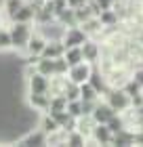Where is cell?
Returning <instances> with one entry per match:
<instances>
[{"mask_svg": "<svg viewBox=\"0 0 143 147\" xmlns=\"http://www.w3.org/2000/svg\"><path fill=\"white\" fill-rule=\"evenodd\" d=\"M101 99H105L107 103L114 107L116 113H124L133 107V101H131V95L122 88V86H110L105 92H103V97Z\"/></svg>", "mask_w": 143, "mask_h": 147, "instance_id": "obj_1", "label": "cell"}, {"mask_svg": "<svg viewBox=\"0 0 143 147\" xmlns=\"http://www.w3.org/2000/svg\"><path fill=\"white\" fill-rule=\"evenodd\" d=\"M11 38H13V49L25 53L30 38L34 34V23H21V21H11Z\"/></svg>", "mask_w": 143, "mask_h": 147, "instance_id": "obj_2", "label": "cell"}, {"mask_svg": "<svg viewBox=\"0 0 143 147\" xmlns=\"http://www.w3.org/2000/svg\"><path fill=\"white\" fill-rule=\"evenodd\" d=\"M63 44L65 49H70V46H82L86 40H88V34L80 28V25H72V28H65L63 32Z\"/></svg>", "mask_w": 143, "mask_h": 147, "instance_id": "obj_3", "label": "cell"}, {"mask_svg": "<svg viewBox=\"0 0 143 147\" xmlns=\"http://www.w3.org/2000/svg\"><path fill=\"white\" fill-rule=\"evenodd\" d=\"M46 40L40 32L36 30L32 34V38H30V42H28V46H25V55L30 57V61H36L38 57H42V53H44V46H46Z\"/></svg>", "mask_w": 143, "mask_h": 147, "instance_id": "obj_4", "label": "cell"}, {"mask_svg": "<svg viewBox=\"0 0 143 147\" xmlns=\"http://www.w3.org/2000/svg\"><path fill=\"white\" fill-rule=\"evenodd\" d=\"M88 143H93V145H112L114 143V132H112V128L107 124H95Z\"/></svg>", "mask_w": 143, "mask_h": 147, "instance_id": "obj_5", "label": "cell"}, {"mask_svg": "<svg viewBox=\"0 0 143 147\" xmlns=\"http://www.w3.org/2000/svg\"><path fill=\"white\" fill-rule=\"evenodd\" d=\"M91 74H93V63L82 61L78 65H72L70 71H67V78H70L72 82H76V84H84V82H88Z\"/></svg>", "mask_w": 143, "mask_h": 147, "instance_id": "obj_6", "label": "cell"}, {"mask_svg": "<svg viewBox=\"0 0 143 147\" xmlns=\"http://www.w3.org/2000/svg\"><path fill=\"white\" fill-rule=\"evenodd\" d=\"M114 116H116V111H114V107L105 101V99H99V101L95 103V109H93V120H95L97 124H107Z\"/></svg>", "mask_w": 143, "mask_h": 147, "instance_id": "obj_7", "label": "cell"}, {"mask_svg": "<svg viewBox=\"0 0 143 147\" xmlns=\"http://www.w3.org/2000/svg\"><path fill=\"white\" fill-rule=\"evenodd\" d=\"M82 55H84V61L93 63V65H99L101 55H103V49H101L99 42H95L93 38H88L86 42L82 44Z\"/></svg>", "mask_w": 143, "mask_h": 147, "instance_id": "obj_8", "label": "cell"}, {"mask_svg": "<svg viewBox=\"0 0 143 147\" xmlns=\"http://www.w3.org/2000/svg\"><path fill=\"white\" fill-rule=\"evenodd\" d=\"M28 105L34 111H49V107H51V95H49V92H30L28 90Z\"/></svg>", "mask_w": 143, "mask_h": 147, "instance_id": "obj_9", "label": "cell"}, {"mask_svg": "<svg viewBox=\"0 0 143 147\" xmlns=\"http://www.w3.org/2000/svg\"><path fill=\"white\" fill-rule=\"evenodd\" d=\"M38 6H42V4H38V2H25L21 9H19L15 15L11 17V21H21V23H34V19H36V9Z\"/></svg>", "mask_w": 143, "mask_h": 147, "instance_id": "obj_10", "label": "cell"}, {"mask_svg": "<svg viewBox=\"0 0 143 147\" xmlns=\"http://www.w3.org/2000/svg\"><path fill=\"white\" fill-rule=\"evenodd\" d=\"M51 88V78L44 74H32L28 76V90L30 92H49Z\"/></svg>", "mask_w": 143, "mask_h": 147, "instance_id": "obj_11", "label": "cell"}, {"mask_svg": "<svg viewBox=\"0 0 143 147\" xmlns=\"http://www.w3.org/2000/svg\"><path fill=\"white\" fill-rule=\"evenodd\" d=\"M88 82H91L95 88H97L101 92V97H103V92L110 88V82H107V78H105V74L101 71L99 65H93V74H91V78H88Z\"/></svg>", "mask_w": 143, "mask_h": 147, "instance_id": "obj_12", "label": "cell"}, {"mask_svg": "<svg viewBox=\"0 0 143 147\" xmlns=\"http://www.w3.org/2000/svg\"><path fill=\"white\" fill-rule=\"evenodd\" d=\"M17 143H19V145H46V132H44L42 128L30 130L25 137L17 139Z\"/></svg>", "mask_w": 143, "mask_h": 147, "instance_id": "obj_13", "label": "cell"}, {"mask_svg": "<svg viewBox=\"0 0 143 147\" xmlns=\"http://www.w3.org/2000/svg\"><path fill=\"white\" fill-rule=\"evenodd\" d=\"M63 55H65V44H63V40H49V42H46L42 57L57 59V57H63Z\"/></svg>", "mask_w": 143, "mask_h": 147, "instance_id": "obj_14", "label": "cell"}, {"mask_svg": "<svg viewBox=\"0 0 143 147\" xmlns=\"http://www.w3.org/2000/svg\"><path fill=\"white\" fill-rule=\"evenodd\" d=\"M80 28H82L86 34H88V38L103 34V23L99 21V17H91V19H86L84 23H80Z\"/></svg>", "mask_w": 143, "mask_h": 147, "instance_id": "obj_15", "label": "cell"}, {"mask_svg": "<svg viewBox=\"0 0 143 147\" xmlns=\"http://www.w3.org/2000/svg\"><path fill=\"white\" fill-rule=\"evenodd\" d=\"M36 71H38V74H44V76H49V78H53V76H55V59L38 57V59H36Z\"/></svg>", "mask_w": 143, "mask_h": 147, "instance_id": "obj_16", "label": "cell"}, {"mask_svg": "<svg viewBox=\"0 0 143 147\" xmlns=\"http://www.w3.org/2000/svg\"><path fill=\"white\" fill-rule=\"evenodd\" d=\"M38 128H42V130L46 132V135H51V132L59 130L61 126H59V122H57V120H55V118L51 116L49 111H44V116H42V118L38 120Z\"/></svg>", "mask_w": 143, "mask_h": 147, "instance_id": "obj_17", "label": "cell"}, {"mask_svg": "<svg viewBox=\"0 0 143 147\" xmlns=\"http://www.w3.org/2000/svg\"><path fill=\"white\" fill-rule=\"evenodd\" d=\"M80 99H82V101H99L101 92L95 88L91 82H84V84H80Z\"/></svg>", "mask_w": 143, "mask_h": 147, "instance_id": "obj_18", "label": "cell"}, {"mask_svg": "<svg viewBox=\"0 0 143 147\" xmlns=\"http://www.w3.org/2000/svg\"><path fill=\"white\" fill-rule=\"evenodd\" d=\"M97 17L103 23V28H116L118 25V11H114V9H103Z\"/></svg>", "mask_w": 143, "mask_h": 147, "instance_id": "obj_19", "label": "cell"}, {"mask_svg": "<svg viewBox=\"0 0 143 147\" xmlns=\"http://www.w3.org/2000/svg\"><path fill=\"white\" fill-rule=\"evenodd\" d=\"M65 61L70 63V67L72 65H78V63H82L84 61V55H82V46H70V49H65Z\"/></svg>", "mask_w": 143, "mask_h": 147, "instance_id": "obj_20", "label": "cell"}, {"mask_svg": "<svg viewBox=\"0 0 143 147\" xmlns=\"http://www.w3.org/2000/svg\"><path fill=\"white\" fill-rule=\"evenodd\" d=\"M57 21L63 25V28H72V25H78V19H76V11L67 6L65 11H61L57 15Z\"/></svg>", "mask_w": 143, "mask_h": 147, "instance_id": "obj_21", "label": "cell"}, {"mask_svg": "<svg viewBox=\"0 0 143 147\" xmlns=\"http://www.w3.org/2000/svg\"><path fill=\"white\" fill-rule=\"evenodd\" d=\"M95 120H93V116H80L78 118V122H76V128L82 132V135H86L88 139H91V132H93V128H95Z\"/></svg>", "mask_w": 143, "mask_h": 147, "instance_id": "obj_22", "label": "cell"}, {"mask_svg": "<svg viewBox=\"0 0 143 147\" xmlns=\"http://www.w3.org/2000/svg\"><path fill=\"white\" fill-rule=\"evenodd\" d=\"M88 143V137L86 135H82L78 128H74V130H70L67 132V145H74V147H82V145H86Z\"/></svg>", "mask_w": 143, "mask_h": 147, "instance_id": "obj_23", "label": "cell"}, {"mask_svg": "<svg viewBox=\"0 0 143 147\" xmlns=\"http://www.w3.org/2000/svg\"><path fill=\"white\" fill-rule=\"evenodd\" d=\"M67 109V99L63 95H51V107L49 111H63Z\"/></svg>", "mask_w": 143, "mask_h": 147, "instance_id": "obj_24", "label": "cell"}, {"mask_svg": "<svg viewBox=\"0 0 143 147\" xmlns=\"http://www.w3.org/2000/svg\"><path fill=\"white\" fill-rule=\"evenodd\" d=\"M63 97L67 99V101H76V99H80V84H76V82H67V86H65V90H63Z\"/></svg>", "mask_w": 143, "mask_h": 147, "instance_id": "obj_25", "label": "cell"}, {"mask_svg": "<svg viewBox=\"0 0 143 147\" xmlns=\"http://www.w3.org/2000/svg\"><path fill=\"white\" fill-rule=\"evenodd\" d=\"M23 4H25V0H4V15L11 19Z\"/></svg>", "mask_w": 143, "mask_h": 147, "instance_id": "obj_26", "label": "cell"}, {"mask_svg": "<svg viewBox=\"0 0 143 147\" xmlns=\"http://www.w3.org/2000/svg\"><path fill=\"white\" fill-rule=\"evenodd\" d=\"M13 49V38H11V30L0 28V51L6 53Z\"/></svg>", "mask_w": 143, "mask_h": 147, "instance_id": "obj_27", "label": "cell"}, {"mask_svg": "<svg viewBox=\"0 0 143 147\" xmlns=\"http://www.w3.org/2000/svg\"><path fill=\"white\" fill-rule=\"evenodd\" d=\"M107 126L112 128L114 135H116V132H120L122 128H128V126H126V120H124V116H122V113H116L110 122H107Z\"/></svg>", "mask_w": 143, "mask_h": 147, "instance_id": "obj_28", "label": "cell"}, {"mask_svg": "<svg viewBox=\"0 0 143 147\" xmlns=\"http://www.w3.org/2000/svg\"><path fill=\"white\" fill-rule=\"evenodd\" d=\"M70 71V63L65 61V57H57L55 59V76H67Z\"/></svg>", "mask_w": 143, "mask_h": 147, "instance_id": "obj_29", "label": "cell"}, {"mask_svg": "<svg viewBox=\"0 0 143 147\" xmlns=\"http://www.w3.org/2000/svg\"><path fill=\"white\" fill-rule=\"evenodd\" d=\"M67 111H70L74 118H80V116H82V101H80V99H76V101H67Z\"/></svg>", "mask_w": 143, "mask_h": 147, "instance_id": "obj_30", "label": "cell"}, {"mask_svg": "<svg viewBox=\"0 0 143 147\" xmlns=\"http://www.w3.org/2000/svg\"><path fill=\"white\" fill-rule=\"evenodd\" d=\"M80 101H82V99H80ZM95 103L97 101H82V116H93Z\"/></svg>", "mask_w": 143, "mask_h": 147, "instance_id": "obj_31", "label": "cell"}, {"mask_svg": "<svg viewBox=\"0 0 143 147\" xmlns=\"http://www.w3.org/2000/svg\"><path fill=\"white\" fill-rule=\"evenodd\" d=\"M131 78H133L135 82H137L141 88H143V69H135V71L131 74Z\"/></svg>", "mask_w": 143, "mask_h": 147, "instance_id": "obj_32", "label": "cell"}, {"mask_svg": "<svg viewBox=\"0 0 143 147\" xmlns=\"http://www.w3.org/2000/svg\"><path fill=\"white\" fill-rule=\"evenodd\" d=\"M99 6H101V11L103 9H114V4H116V0H95Z\"/></svg>", "mask_w": 143, "mask_h": 147, "instance_id": "obj_33", "label": "cell"}, {"mask_svg": "<svg viewBox=\"0 0 143 147\" xmlns=\"http://www.w3.org/2000/svg\"><path fill=\"white\" fill-rule=\"evenodd\" d=\"M67 4H70V9H78V6L88 4V0H67Z\"/></svg>", "mask_w": 143, "mask_h": 147, "instance_id": "obj_34", "label": "cell"}, {"mask_svg": "<svg viewBox=\"0 0 143 147\" xmlns=\"http://www.w3.org/2000/svg\"><path fill=\"white\" fill-rule=\"evenodd\" d=\"M137 111H139V116H141V118H143V105H141V107H139V109H137Z\"/></svg>", "mask_w": 143, "mask_h": 147, "instance_id": "obj_35", "label": "cell"}, {"mask_svg": "<svg viewBox=\"0 0 143 147\" xmlns=\"http://www.w3.org/2000/svg\"><path fill=\"white\" fill-rule=\"evenodd\" d=\"M34 2H38V4H44V2H46V0H34Z\"/></svg>", "mask_w": 143, "mask_h": 147, "instance_id": "obj_36", "label": "cell"}, {"mask_svg": "<svg viewBox=\"0 0 143 147\" xmlns=\"http://www.w3.org/2000/svg\"><path fill=\"white\" fill-rule=\"evenodd\" d=\"M2 19H4V15H2V11H0V25H2Z\"/></svg>", "mask_w": 143, "mask_h": 147, "instance_id": "obj_37", "label": "cell"}]
</instances>
